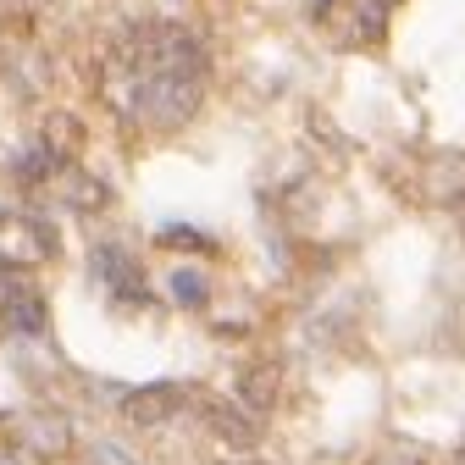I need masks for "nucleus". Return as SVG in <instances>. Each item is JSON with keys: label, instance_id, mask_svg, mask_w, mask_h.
<instances>
[{"label": "nucleus", "instance_id": "1", "mask_svg": "<svg viewBox=\"0 0 465 465\" xmlns=\"http://www.w3.org/2000/svg\"><path fill=\"white\" fill-rule=\"evenodd\" d=\"M105 100L128 128L172 134L205 100V50L178 23H139L105 55Z\"/></svg>", "mask_w": 465, "mask_h": 465}, {"label": "nucleus", "instance_id": "2", "mask_svg": "<svg viewBox=\"0 0 465 465\" xmlns=\"http://www.w3.org/2000/svg\"><path fill=\"white\" fill-rule=\"evenodd\" d=\"M45 332V294L39 282L17 266H0V338Z\"/></svg>", "mask_w": 465, "mask_h": 465}, {"label": "nucleus", "instance_id": "3", "mask_svg": "<svg viewBox=\"0 0 465 465\" xmlns=\"http://www.w3.org/2000/svg\"><path fill=\"white\" fill-rule=\"evenodd\" d=\"M39 255H55V232H45L34 216L0 227V266H28Z\"/></svg>", "mask_w": 465, "mask_h": 465}, {"label": "nucleus", "instance_id": "4", "mask_svg": "<svg viewBox=\"0 0 465 465\" xmlns=\"http://www.w3.org/2000/svg\"><path fill=\"white\" fill-rule=\"evenodd\" d=\"M94 272H100V282L111 288L116 300H144V277H139V266L116 250V244H105V250H94Z\"/></svg>", "mask_w": 465, "mask_h": 465}, {"label": "nucleus", "instance_id": "5", "mask_svg": "<svg viewBox=\"0 0 465 465\" xmlns=\"http://www.w3.org/2000/svg\"><path fill=\"white\" fill-rule=\"evenodd\" d=\"M12 432H17L34 454H62V449H67V421H62V416H50V411H28V416H17Z\"/></svg>", "mask_w": 465, "mask_h": 465}, {"label": "nucleus", "instance_id": "6", "mask_svg": "<svg viewBox=\"0 0 465 465\" xmlns=\"http://www.w3.org/2000/svg\"><path fill=\"white\" fill-rule=\"evenodd\" d=\"M183 404V388H172V382H155V388H139L134 399H128V416L139 421V427H150V421H166L172 411Z\"/></svg>", "mask_w": 465, "mask_h": 465}, {"label": "nucleus", "instance_id": "7", "mask_svg": "<svg viewBox=\"0 0 465 465\" xmlns=\"http://www.w3.org/2000/svg\"><path fill=\"white\" fill-rule=\"evenodd\" d=\"M172 288H178V300H189V305L205 300V282H200L194 272H178V277H172Z\"/></svg>", "mask_w": 465, "mask_h": 465}, {"label": "nucleus", "instance_id": "8", "mask_svg": "<svg viewBox=\"0 0 465 465\" xmlns=\"http://www.w3.org/2000/svg\"><path fill=\"white\" fill-rule=\"evenodd\" d=\"M454 465H465V443H460V454H454Z\"/></svg>", "mask_w": 465, "mask_h": 465}, {"label": "nucleus", "instance_id": "9", "mask_svg": "<svg viewBox=\"0 0 465 465\" xmlns=\"http://www.w3.org/2000/svg\"><path fill=\"white\" fill-rule=\"evenodd\" d=\"M232 465H261V460H232Z\"/></svg>", "mask_w": 465, "mask_h": 465}, {"label": "nucleus", "instance_id": "10", "mask_svg": "<svg viewBox=\"0 0 465 465\" xmlns=\"http://www.w3.org/2000/svg\"><path fill=\"white\" fill-rule=\"evenodd\" d=\"M0 465H12V460H6V454H0Z\"/></svg>", "mask_w": 465, "mask_h": 465}]
</instances>
